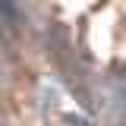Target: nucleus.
<instances>
[{"label": "nucleus", "mask_w": 126, "mask_h": 126, "mask_svg": "<svg viewBox=\"0 0 126 126\" xmlns=\"http://www.w3.org/2000/svg\"><path fill=\"white\" fill-rule=\"evenodd\" d=\"M0 16L16 19V0H0Z\"/></svg>", "instance_id": "1"}]
</instances>
